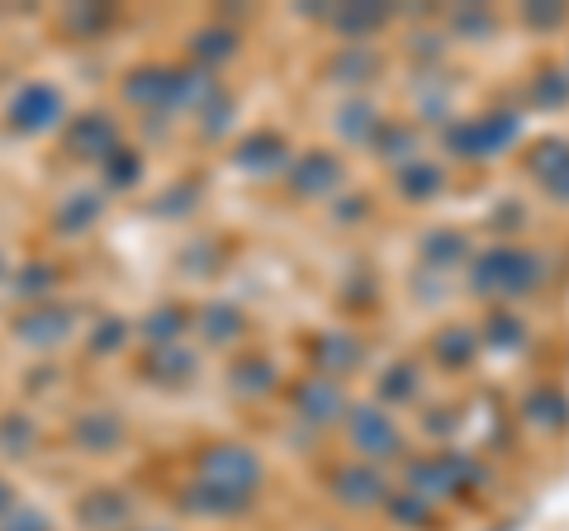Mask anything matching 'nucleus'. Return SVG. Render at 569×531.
I'll list each match as a JSON object with an SVG mask.
<instances>
[{
    "label": "nucleus",
    "instance_id": "obj_1",
    "mask_svg": "<svg viewBox=\"0 0 569 531\" xmlns=\"http://www.w3.org/2000/svg\"><path fill=\"white\" fill-rule=\"evenodd\" d=\"M541 257L527 247H489L485 257H475L470 271V290L485 299H522L546 280Z\"/></svg>",
    "mask_w": 569,
    "mask_h": 531
},
{
    "label": "nucleus",
    "instance_id": "obj_2",
    "mask_svg": "<svg viewBox=\"0 0 569 531\" xmlns=\"http://www.w3.org/2000/svg\"><path fill=\"white\" fill-rule=\"evenodd\" d=\"M441 143H447L451 157H466V162H489L498 157L508 143H518V114H479V119H456L447 123V133H441Z\"/></svg>",
    "mask_w": 569,
    "mask_h": 531
},
{
    "label": "nucleus",
    "instance_id": "obj_3",
    "mask_svg": "<svg viewBox=\"0 0 569 531\" xmlns=\"http://www.w3.org/2000/svg\"><path fill=\"white\" fill-rule=\"evenodd\" d=\"M200 480L209 489L228 493V499L252 503V493L261 484V460H257V451H247V447H213V451H204Z\"/></svg>",
    "mask_w": 569,
    "mask_h": 531
},
{
    "label": "nucleus",
    "instance_id": "obj_4",
    "mask_svg": "<svg viewBox=\"0 0 569 531\" xmlns=\"http://www.w3.org/2000/svg\"><path fill=\"white\" fill-rule=\"evenodd\" d=\"M347 437H351V447H356V455H361L366 465H385V460L403 455L399 422L389 418L385 409H376V403H366V409H347Z\"/></svg>",
    "mask_w": 569,
    "mask_h": 531
},
{
    "label": "nucleus",
    "instance_id": "obj_5",
    "mask_svg": "<svg viewBox=\"0 0 569 531\" xmlns=\"http://www.w3.org/2000/svg\"><path fill=\"white\" fill-rule=\"evenodd\" d=\"M328 493L351 512H370V508H380L389 499L380 465H366V460H347V465H337L328 474Z\"/></svg>",
    "mask_w": 569,
    "mask_h": 531
},
{
    "label": "nucleus",
    "instance_id": "obj_6",
    "mask_svg": "<svg viewBox=\"0 0 569 531\" xmlns=\"http://www.w3.org/2000/svg\"><path fill=\"white\" fill-rule=\"evenodd\" d=\"M408 484H413L418 499L437 503V499H456L460 489H470L475 470L460 455H432V460H413L408 465Z\"/></svg>",
    "mask_w": 569,
    "mask_h": 531
},
{
    "label": "nucleus",
    "instance_id": "obj_7",
    "mask_svg": "<svg viewBox=\"0 0 569 531\" xmlns=\"http://www.w3.org/2000/svg\"><path fill=\"white\" fill-rule=\"evenodd\" d=\"M290 403H295V413L309 422V428H332V422H342L347 418V389L328 380V375H309V380H299L290 389Z\"/></svg>",
    "mask_w": 569,
    "mask_h": 531
},
{
    "label": "nucleus",
    "instance_id": "obj_8",
    "mask_svg": "<svg viewBox=\"0 0 569 531\" xmlns=\"http://www.w3.org/2000/svg\"><path fill=\"white\" fill-rule=\"evenodd\" d=\"M347 186V162L337 152H305L290 162V190L299 200H332Z\"/></svg>",
    "mask_w": 569,
    "mask_h": 531
},
{
    "label": "nucleus",
    "instance_id": "obj_9",
    "mask_svg": "<svg viewBox=\"0 0 569 531\" xmlns=\"http://www.w3.org/2000/svg\"><path fill=\"white\" fill-rule=\"evenodd\" d=\"M531 176L541 181V190L550 194V200L569 204V143L565 138H550V143L537 148V157H531Z\"/></svg>",
    "mask_w": 569,
    "mask_h": 531
},
{
    "label": "nucleus",
    "instance_id": "obj_10",
    "mask_svg": "<svg viewBox=\"0 0 569 531\" xmlns=\"http://www.w3.org/2000/svg\"><path fill=\"white\" fill-rule=\"evenodd\" d=\"M380 67H385V58L370 43H342V52L328 62V77L337 86H366L380 77Z\"/></svg>",
    "mask_w": 569,
    "mask_h": 531
},
{
    "label": "nucleus",
    "instance_id": "obj_11",
    "mask_svg": "<svg viewBox=\"0 0 569 531\" xmlns=\"http://www.w3.org/2000/svg\"><path fill=\"white\" fill-rule=\"evenodd\" d=\"M313 357H318V365H323V375L337 380V375H351V370L366 361V347L356 342L351 332H323Z\"/></svg>",
    "mask_w": 569,
    "mask_h": 531
},
{
    "label": "nucleus",
    "instance_id": "obj_12",
    "mask_svg": "<svg viewBox=\"0 0 569 531\" xmlns=\"http://www.w3.org/2000/svg\"><path fill=\"white\" fill-rule=\"evenodd\" d=\"M522 418H527L537 432H560L565 422H569V399L560 394V389L541 384V389H531V394H527Z\"/></svg>",
    "mask_w": 569,
    "mask_h": 531
},
{
    "label": "nucleus",
    "instance_id": "obj_13",
    "mask_svg": "<svg viewBox=\"0 0 569 531\" xmlns=\"http://www.w3.org/2000/svg\"><path fill=\"white\" fill-rule=\"evenodd\" d=\"M238 162L252 171H290V143L280 133H252L238 148Z\"/></svg>",
    "mask_w": 569,
    "mask_h": 531
},
{
    "label": "nucleus",
    "instance_id": "obj_14",
    "mask_svg": "<svg viewBox=\"0 0 569 531\" xmlns=\"http://www.w3.org/2000/svg\"><path fill=\"white\" fill-rule=\"evenodd\" d=\"M437 361L447 365V370H466L475 357H479V332L466 328V323H451V328H441L437 332Z\"/></svg>",
    "mask_w": 569,
    "mask_h": 531
},
{
    "label": "nucleus",
    "instance_id": "obj_15",
    "mask_svg": "<svg viewBox=\"0 0 569 531\" xmlns=\"http://www.w3.org/2000/svg\"><path fill=\"white\" fill-rule=\"evenodd\" d=\"M395 186L403 190V200L422 204V200H432V194H437L441 186H447V176H441V167H437V162H427V157H413L408 167H399Z\"/></svg>",
    "mask_w": 569,
    "mask_h": 531
},
{
    "label": "nucleus",
    "instance_id": "obj_16",
    "mask_svg": "<svg viewBox=\"0 0 569 531\" xmlns=\"http://www.w3.org/2000/svg\"><path fill=\"white\" fill-rule=\"evenodd\" d=\"M389 24V10H356V6H342L332 14V29L347 33V43H366L376 29Z\"/></svg>",
    "mask_w": 569,
    "mask_h": 531
},
{
    "label": "nucleus",
    "instance_id": "obj_17",
    "mask_svg": "<svg viewBox=\"0 0 569 531\" xmlns=\"http://www.w3.org/2000/svg\"><path fill=\"white\" fill-rule=\"evenodd\" d=\"M58 110H62V100L48 91V86H29L24 91V100L14 104V119L24 123V129H43L48 119H58Z\"/></svg>",
    "mask_w": 569,
    "mask_h": 531
},
{
    "label": "nucleus",
    "instance_id": "obj_18",
    "mask_svg": "<svg viewBox=\"0 0 569 531\" xmlns=\"http://www.w3.org/2000/svg\"><path fill=\"white\" fill-rule=\"evenodd\" d=\"M485 347H498V351H518L527 342V328H522V318L518 313H508V309H493L489 313V323H485V338H479Z\"/></svg>",
    "mask_w": 569,
    "mask_h": 531
},
{
    "label": "nucleus",
    "instance_id": "obj_19",
    "mask_svg": "<svg viewBox=\"0 0 569 531\" xmlns=\"http://www.w3.org/2000/svg\"><path fill=\"white\" fill-rule=\"evenodd\" d=\"M385 508H389V518L403 522V527H427V522H437V503L418 499L413 489H408V493H389Z\"/></svg>",
    "mask_w": 569,
    "mask_h": 531
},
{
    "label": "nucleus",
    "instance_id": "obj_20",
    "mask_svg": "<svg viewBox=\"0 0 569 531\" xmlns=\"http://www.w3.org/2000/svg\"><path fill=\"white\" fill-rule=\"evenodd\" d=\"M422 257L437 261V271H447V266H456L460 257H470V242L456 233V228H441V233H432L422 242Z\"/></svg>",
    "mask_w": 569,
    "mask_h": 531
},
{
    "label": "nucleus",
    "instance_id": "obj_21",
    "mask_svg": "<svg viewBox=\"0 0 569 531\" xmlns=\"http://www.w3.org/2000/svg\"><path fill=\"white\" fill-rule=\"evenodd\" d=\"M413 394H418V370L408 365V361H403V365H389V370H385V389H380V399H385V403H395V399H399V403H408Z\"/></svg>",
    "mask_w": 569,
    "mask_h": 531
},
{
    "label": "nucleus",
    "instance_id": "obj_22",
    "mask_svg": "<svg viewBox=\"0 0 569 531\" xmlns=\"http://www.w3.org/2000/svg\"><path fill=\"white\" fill-rule=\"evenodd\" d=\"M204 328H213V338H219V342H233L238 332H242V313H233L228 304H213L204 313Z\"/></svg>",
    "mask_w": 569,
    "mask_h": 531
}]
</instances>
